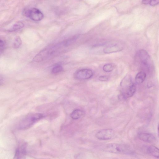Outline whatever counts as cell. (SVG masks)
<instances>
[{"label":"cell","mask_w":159,"mask_h":159,"mask_svg":"<svg viewBox=\"0 0 159 159\" xmlns=\"http://www.w3.org/2000/svg\"><path fill=\"white\" fill-rule=\"evenodd\" d=\"M121 95L123 99H127L132 97L136 90V86L130 76H126L120 84Z\"/></svg>","instance_id":"1"},{"label":"cell","mask_w":159,"mask_h":159,"mask_svg":"<svg viewBox=\"0 0 159 159\" xmlns=\"http://www.w3.org/2000/svg\"><path fill=\"white\" fill-rule=\"evenodd\" d=\"M65 47L63 42L43 50L37 54L34 58L33 61L39 62L45 60L50 57L56 54L60 48Z\"/></svg>","instance_id":"2"},{"label":"cell","mask_w":159,"mask_h":159,"mask_svg":"<svg viewBox=\"0 0 159 159\" xmlns=\"http://www.w3.org/2000/svg\"><path fill=\"white\" fill-rule=\"evenodd\" d=\"M43 117L44 116L43 114L40 113L29 115L19 122L18 128L20 130L28 129L32 126L36 122Z\"/></svg>","instance_id":"3"},{"label":"cell","mask_w":159,"mask_h":159,"mask_svg":"<svg viewBox=\"0 0 159 159\" xmlns=\"http://www.w3.org/2000/svg\"><path fill=\"white\" fill-rule=\"evenodd\" d=\"M106 151L112 153L121 154H132L133 152L130 148L124 144L117 143H110L105 148Z\"/></svg>","instance_id":"4"},{"label":"cell","mask_w":159,"mask_h":159,"mask_svg":"<svg viewBox=\"0 0 159 159\" xmlns=\"http://www.w3.org/2000/svg\"><path fill=\"white\" fill-rule=\"evenodd\" d=\"M23 13L26 16L30 18L32 20L36 21H40L44 18L42 12L36 8L25 9Z\"/></svg>","instance_id":"5"},{"label":"cell","mask_w":159,"mask_h":159,"mask_svg":"<svg viewBox=\"0 0 159 159\" xmlns=\"http://www.w3.org/2000/svg\"><path fill=\"white\" fill-rule=\"evenodd\" d=\"M137 57L141 65L149 69L151 65L150 56L145 50H140L137 54Z\"/></svg>","instance_id":"6"},{"label":"cell","mask_w":159,"mask_h":159,"mask_svg":"<svg viewBox=\"0 0 159 159\" xmlns=\"http://www.w3.org/2000/svg\"><path fill=\"white\" fill-rule=\"evenodd\" d=\"M114 132L112 129L100 130L96 134V137L101 140H107L111 139L114 135Z\"/></svg>","instance_id":"7"},{"label":"cell","mask_w":159,"mask_h":159,"mask_svg":"<svg viewBox=\"0 0 159 159\" xmlns=\"http://www.w3.org/2000/svg\"><path fill=\"white\" fill-rule=\"evenodd\" d=\"M92 71L89 69H84L77 71L75 74L76 78L79 80L89 79L93 76Z\"/></svg>","instance_id":"8"},{"label":"cell","mask_w":159,"mask_h":159,"mask_svg":"<svg viewBox=\"0 0 159 159\" xmlns=\"http://www.w3.org/2000/svg\"><path fill=\"white\" fill-rule=\"evenodd\" d=\"M138 137L141 140L149 143L154 142L156 140L155 137L151 133H140L138 134Z\"/></svg>","instance_id":"9"},{"label":"cell","mask_w":159,"mask_h":159,"mask_svg":"<svg viewBox=\"0 0 159 159\" xmlns=\"http://www.w3.org/2000/svg\"><path fill=\"white\" fill-rule=\"evenodd\" d=\"M27 144L24 143L20 145L17 149L15 153V158L22 159L25 156L26 153Z\"/></svg>","instance_id":"10"},{"label":"cell","mask_w":159,"mask_h":159,"mask_svg":"<svg viewBox=\"0 0 159 159\" xmlns=\"http://www.w3.org/2000/svg\"><path fill=\"white\" fill-rule=\"evenodd\" d=\"M145 152L147 154L156 158H159V151L158 149L156 147L150 146L146 147Z\"/></svg>","instance_id":"11"},{"label":"cell","mask_w":159,"mask_h":159,"mask_svg":"<svg viewBox=\"0 0 159 159\" xmlns=\"http://www.w3.org/2000/svg\"><path fill=\"white\" fill-rule=\"evenodd\" d=\"M122 48L117 45L109 46L105 49L103 52L105 54H110L121 51Z\"/></svg>","instance_id":"12"},{"label":"cell","mask_w":159,"mask_h":159,"mask_svg":"<svg viewBox=\"0 0 159 159\" xmlns=\"http://www.w3.org/2000/svg\"><path fill=\"white\" fill-rule=\"evenodd\" d=\"M146 74L145 72L141 71L136 75L135 80L137 84H141L143 82L146 78Z\"/></svg>","instance_id":"13"},{"label":"cell","mask_w":159,"mask_h":159,"mask_svg":"<svg viewBox=\"0 0 159 159\" xmlns=\"http://www.w3.org/2000/svg\"><path fill=\"white\" fill-rule=\"evenodd\" d=\"M84 112L80 109L74 110L70 114L71 117L73 119H78L84 114Z\"/></svg>","instance_id":"14"},{"label":"cell","mask_w":159,"mask_h":159,"mask_svg":"<svg viewBox=\"0 0 159 159\" xmlns=\"http://www.w3.org/2000/svg\"><path fill=\"white\" fill-rule=\"evenodd\" d=\"M64 70L62 66L60 64L54 66L51 70V73L53 75H57L61 73Z\"/></svg>","instance_id":"15"},{"label":"cell","mask_w":159,"mask_h":159,"mask_svg":"<svg viewBox=\"0 0 159 159\" xmlns=\"http://www.w3.org/2000/svg\"><path fill=\"white\" fill-rule=\"evenodd\" d=\"M24 24L21 22H18L14 24L9 31L10 32H13L19 30L23 28Z\"/></svg>","instance_id":"16"},{"label":"cell","mask_w":159,"mask_h":159,"mask_svg":"<svg viewBox=\"0 0 159 159\" xmlns=\"http://www.w3.org/2000/svg\"><path fill=\"white\" fill-rule=\"evenodd\" d=\"M22 43L21 38L19 36L16 37L13 43L12 46L13 48L18 49L20 47Z\"/></svg>","instance_id":"17"},{"label":"cell","mask_w":159,"mask_h":159,"mask_svg":"<svg viewBox=\"0 0 159 159\" xmlns=\"http://www.w3.org/2000/svg\"><path fill=\"white\" fill-rule=\"evenodd\" d=\"M159 0H142V3L144 5H150L154 6L158 5Z\"/></svg>","instance_id":"18"},{"label":"cell","mask_w":159,"mask_h":159,"mask_svg":"<svg viewBox=\"0 0 159 159\" xmlns=\"http://www.w3.org/2000/svg\"><path fill=\"white\" fill-rule=\"evenodd\" d=\"M113 66L111 64H108L105 65L103 67V70L106 72L112 71L113 69Z\"/></svg>","instance_id":"19"},{"label":"cell","mask_w":159,"mask_h":159,"mask_svg":"<svg viewBox=\"0 0 159 159\" xmlns=\"http://www.w3.org/2000/svg\"><path fill=\"white\" fill-rule=\"evenodd\" d=\"M99 80L101 81H106L109 79V78L105 76H100L99 77Z\"/></svg>","instance_id":"20"},{"label":"cell","mask_w":159,"mask_h":159,"mask_svg":"<svg viewBox=\"0 0 159 159\" xmlns=\"http://www.w3.org/2000/svg\"><path fill=\"white\" fill-rule=\"evenodd\" d=\"M5 46V43L2 40H0V47H3Z\"/></svg>","instance_id":"21"},{"label":"cell","mask_w":159,"mask_h":159,"mask_svg":"<svg viewBox=\"0 0 159 159\" xmlns=\"http://www.w3.org/2000/svg\"><path fill=\"white\" fill-rule=\"evenodd\" d=\"M3 79L2 76L0 75V82L1 81L3 80Z\"/></svg>","instance_id":"22"}]
</instances>
